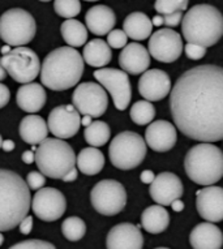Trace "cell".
<instances>
[{
	"label": "cell",
	"mask_w": 223,
	"mask_h": 249,
	"mask_svg": "<svg viewBox=\"0 0 223 249\" xmlns=\"http://www.w3.org/2000/svg\"><path fill=\"white\" fill-rule=\"evenodd\" d=\"M170 225V214L161 205H153L142 212L141 226L149 233H161Z\"/></svg>",
	"instance_id": "27"
},
{
	"label": "cell",
	"mask_w": 223,
	"mask_h": 249,
	"mask_svg": "<svg viewBox=\"0 0 223 249\" xmlns=\"http://www.w3.org/2000/svg\"><path fill=\"white\" fill-rule=\"evenodd\" d=\"M151 198L161 206H170L184 193L182 180L172 172H162L154 178L149 188Z\"/></svg>",
	"instance_id": "16"
},
{
	"label": "cell",
	"mask_w": 223,
	"mask_h": 249,
	"mask_svg": "<svg viewBox=\"0 0 223 249\" xmlns=\"http://www.w3.org/2000/svg\"><path fill=\"white\" fill-rule=\"evenodd\" d=\"M4 243V236H3V233L0 232V247H1V244Z\"/></svg>",
	"instance_id": "52"
},
{
	"label": "cell",
	"mask_w": 223,
	"mask_h": 249,
	"mask_svg": "<svg viewBox=\"0 0 223 249\" xmlns=\"http://www.w3.org/2000/svg\"><path fill=\"white\" fill-rule=\"evenodd\" d=\"M22 160L26 164H32L34 162V151L26 150L22 153Z\"/></svg>",
	"instance_id": "45"
},
{
	"label": "cell",
	"mask_w": 223,
	"mask_h": 249,
	"mask_svg": "<svg viewBox=\"0 0 223 249\" xmlns=\"http://www.w3.org/2000/svg\"><path fill=\"white\" fill-rule=\"evenodd\" d=\"M94 77L112 97L115 107L119 111L127 110L132 99V86L130 76L116 68H102L94 72Z\"/></svg>",
	"instance_id": "12"
},
{
	"label": "cell",
	"mask_w": 223,
	"mask_h": 249,
	"mask_svg": "<svg viewBox=\"0 0 223 249\" xmlns=\"http://www.w3.org/2000/svg\"><path fill=\"white\" fill-rule=\"evenodd\" d=\"M176 140V128L167 120H157L148 125L144 141L146 146H150L154 151L166 153L175 146Z\"/></svg>",
	"instance_id": "19"
},
{
	"label": "cell",
	"mask_w": 223,
	"mask_h": 249,
	"mask_svg": "<svg viewBox=\"0 0 223 249\" xmlns=\"http://www.w3.org/2000/svg\"><path fill=\"white\" fill-rule=\"evenodd\" d=\"M189 243L193 249H221L223 243L222 231L214 223L204 222L192 230Z\"/></svg>",
	"instance_id": "24"
},
{
	"label": "cell",
	"mask_w": 223,
	"mask_h": 249,
	"mask_svg": "<svg viewBox=\"0 0 223 249\" xmlns=\"http://www.w3.org/2000/svg\"><path fill=\"white\" fill-rule=\"evenodd\" d=\"M61 232L69 241H78L85 236L86 225L78 216H69L61 223Z\"/></svg>",
	"instance_id": "33"
},
{
	"label": "cell",
	"mask_w": 223,
	"mask_h": 249,
	"mask_svg": "<svg viewBox=\"0 0 223 249\" xmlns=\"http://www.w3.org/2000/svg\"><path fill=\"white\" fill-rule=\"evenodd\" d=\"M36 33V20L25 9H8L0 16V38L9 47H25L33 41Z\"/></svg>",
	"instance_id": "8"
},
{
	"label": "cell",
	"mask_w": 223,
	"mask_h": 249,
	"mask_svg": "<svg viewBox=\"0 0 223 249\" xmlns=\"http://www.w3.org/2000/svg\"><path fill=\"white\" fill-rule=\"evenodd\" d=\"M146 146L141 136L132 131H126L115 136L109 147L110 160L119 170H133L145 160Z\"/></svg>",
	"instance_id": "7"
},
{
	"label": "cell",
	"mask_w": 223,
	"mask_h": 249,
	"mask_svg": "<svg viewBox=\"0 0 223 249\" xmlns=\"http://www.w3.org/2000/svg\"><path fill=\"white\" fill-rule=\"evenodd\" d=\"M72 106L78 114L90 118H99L109 106V97L97 82H81L72 94Z\"/></svg>",
	"instance_id": "11"
},
{
	"label": "cell",
	"mask_w": 223,
	"mask_h": 249,
	"mask_svg": "<svg viewBox=\"0 0 223 249\" xmlns=\"http://www.w3.org/2000/svg\"><path fill=\"white\" fill-rule=\"evenodd\" d=\"M183 37L188 43L211 47L223 34V16L209 4L193 5L182 18Z\"/></svg>",
	"instance_id": "4"
},
{
	"label": "cell",
	"mask_w": 223,
	"mask_h": 249,
	"mask_svg": "<svg viewBox=\"0 0 223 249\" xmlns=\"http://www.w3.org/2000/svg\"><path fill=\"white\" fill-rule=\"evenodd\" d=\"M54 9L63 18L72 20L81 12V3L77 0H57L54 3Z\"/></svg>",
	"instance_id": "34"
},
{
	"label": "cell",
	"mask_w": 223,
	"mask_h": 249,
	"mask_svg": "<svg viewBox=\"0 0 223 249\" xmlns=\"http://www.w3.org/2000/svg\"><path fill=\"white\" fill-rule=\"evenodd\" d=\"M46 101H47V94L41 84L30 82L20 86V89L17 90V106L29 114L41 111L46 105Z\"/></svg>",
	"instance_id": "23"
},
{
	"label": "cell",
	"mask_w": 223,
	"mask_h": 249,
	"mask_svg": "<svg viewBox=\"0 0 223 249\" xmlns=\"http://www.w3.org/2000/svg\"><path fill=\"white\" fill-rule=\"evenodd\" d=\"M128 37L126 33L120 30V29H112L109 34H107V45L110 49H124L127 46Z\"/></svg>",
	"instance_id": "36"
},
{
	"label": "cell",
	"mask_w": 223,
	"mask_h": 249,
	"mask_svg": "<svg viewBox=\"0 0 223 249\" xmlns=\"http://www.w3.org/2000/svg\"><path fill=\"white\" fill-rule=\"evenodd\" d=\"M155 175L153 174V171H150V170H144V171L141 172V175H140V179H141V181L144 184H151L153 183V180H154Z\"/></svg>",
	"instance_id": "43"
},
{
	"label": "cell",
	"mask_w": 223,
	"mask_h": 249,
	"mask_svg": "<svg viewBox=\"0 0 223 249\" xmlns=\"http://www.w3.org/2000/svg\"><path fill=\"white\" fill-rule=\"evenodd\" d=\"M5 77H7V72L4 71V68L1 66V61H0V82L4 81Z\"/></svg>",
	"instance_id": "50"
},
{
	"label": "cell",
	"mask_w": 223,
	"mask_h": 249,
	"mask_svg": "<svg viewBox=\"0 0 223 249\" xmlns=\"http://www.w3.org/2000/svg\"><path fill=\"white\" fill-rule=\"evenodd\" d=\"M93 208L102 215L112 216L123 212L127 205V192L122 183L116 180H102L90 192Z\"/></svg>",
	"instance_id": "10"
},
{
	"label": "cell",
	"mask_w": 223,
	"mask_h": 249,
	"mask_svg": "<svg viewBox=\"0 0 223 249\" xmlns=\"http://www.w3.org/2000/svg\"><path fill=\"white\" fill-rule=\"evenodd\" d=\"M33 223H34V222H33V216H25L24 219L20 222V225H19V227H20V232L24 233V235H29V233L32 232Z\"/></svg>",
	"instance_id": "42"
},
{
	"label": "cell",
	"mask_w": 223,
	"mask_h": 249,
	"mask_svg": "<svg viewBox=\"0 0 223 249\" xmlns=\"http://www.w3.org/2000/svg\"><path fill=\"white\" fill-rule=\"evenodd\" d=\"M77 168H73L72 171H69L61 180H63V181H67V183H71V181H74V180L77 179Z\"/></svg>",
	"instance_id": "44"
},
{
	"label": "cell",
	"mask_w": 223,
	"mask_h": 249,
	"mask_svg": "<svg viewBox=\"0 0 223 249\" xmlns=\"http://www.w3.org/2000/svg\"><path fill=\"white\" fill-rule=\"evenodd\" d=\"M85 22L88 30L101 37V36L109 34L114 29L116 24V16L110 7L98 4L88 9L85 15Z\"/></svg>",
	"instance_id": "22"
},
{
	"label": "cell",
	"mask_w": 223,
	"mask_h": 249,
	"mask_svg": "<svg viewBox=\"0 0 223 249\" xmlns=\"http://www.w3.org/2000/svg\"><path fill=\"white\" fill-rule=\"evenodd\" d=\"M19 132H20V137L25 142L36 146L47 139L49 128L45 119L41 118L39 115H28L21 120Z\"/></svg>",
	"instance_id": "25"
},
{
	"label": "cell",
	"mask_w": 223,
	"mask_h": 249,
	"mask_svg": "<svg viewBox=\"0 0 223 249\" xmlns=\"http://www.w3.org/2000/svg\"><path fill=\"white\" fill-rule=\"evenodd\" d=\"M0 51H1V53H3V55H5V53H8L9 51H11V49H9V46H3Z\"/></svg>",
	"instance_id": "51"
},
{
	"label": "cell",
	"mask_w": 223,
	"mask_h": 249,
	"mask_svg": "<svg viewBox=\"0 0 223 249\" xmlns=\"http://www.w3.org/2000/svg\"><path fill=\"white\" fill-rule=\"evenodd\" d=\"M85 63L76 49L63 46L53 50L41 66V82L54 91H63L77 85Z\"/></svg>",
	"instance_id": "2"
},
{
	"label": "cell",
	"mask_w": 223,
	"mask_h": 249,
	"mask_svg": "<svg viewBox=\"0 0 223 249\" xmlns=\"http://www.w3.org/2000/svg\"><path fill=\"white\" fill-rule=\"evenodd\" d=\"M119 64L123 72L137 76L148 71L150 66V55L142 45L133 42L127 45L119 55Z\"/></svg>",
	"instance_id": "21"
},
{
	"label": "cell",
	"mask_w": 223,
	"mask_h": 249,
	"mask_svg": "<svg viewBox=\"0 0 223 249\" xmlns=\"http://www.w3.org/2000/svg\"><path fill=\"white\" fill-rule=\"evenodd\" d=\"M155 11L161 16H167L175 12H183L188 8V0H158L155 1Z\"/></svg>",
	"instance_id": "35"
},
{
	"label": "cell",
	"mask_w": 223,
	"mask_h": 249,
	"mask_svg": "<svg viewBox=\"0 0 223 249\" xmlns=\"http://www.w3.org/2000/svg\"><path fill=\"white\" fill-rule=\"evenodd\" d=\"M60 32L68 47H81L88 42V29L78 20H65L61 24Z\"/></svg>",
	"instance_id": "30"
},
{
	"label": "cell",
	"mask_w": 223,
	"mask_h": 249,
	"mask_svg": "<svg viewBox=\"0 0 223 249\" xmlns=\"http://www.w3.org/2000/svg\"><path fill=\"white\" fill-rule=\"evenodd\" d=\"M138 91L148 102L166 98L171 91L170 76L162 70L146 71L138 81Z\"/></svg>",
	"instance_id": "17"
},
{
	"label": "cell",
	"mask_w": 223,
	"mask_h": 249,
	"mask_svg": "<svg viewBox=\"0 0 223 249\" xmlns=\"http://www.w3.org/2000/svg\"><path fill=\"white\" fill-rule=\"evenodd\" d=\"M34 160L43 176L63 179L76 168V154L72 146L63 140L46 139L37 147Z\"/></svg>",
	"instance_id": "6"
},
{
	"label": "cell",
	"mask_w": 223,
	"mask_h": 249,
	"mask_svg": "<svg viewBox=\"0 0 223 249\" xmlns=\"http://www.w3.org/2000/svg\"><path fill=\"white\" fill-rule=\"evenodd\" d=\"M76 164L84 175H97L105 166V155L97 147H85L76 157Z\"/></svg>",
	"instance_id": "29"
},
{
	"label": "cell",
	"mask_w": 223,
	"mask_h": 249,
	"mask_svg": "<svg viewBox=\"0 0 223 249\" xmlns=\"http://www.w3.org/2000/svg\"><path fill=\"white\" fill-rule=\"evenodd\" d=\"M155 118V108L148 101H137L130 107V119L137 125H146Z\"/></svg>",
	"instance_id": "32"
},
{
	"label": "cell",
	"mask_w": 223,
	"mask_h": 249,
	"mask_svg": "<svg viewBox=\"0 0 223 249\" xmlns=\"http://www.w3.org/2000/svg\"><path fill=\"white\" fill-rule=\"evenodd\" d=\"M9 99H11V93H9L8 86L0 82V108H3L8 105Z\"/></svg>",
	"instance_id": "41"
},
{
	"label": "cell",
	"mask_w": 223,
	"mask_h": 249,
	"mask_svg": "<svg viewBox=\"0 0 223 249\" xmlns=\"http://www.w3.org/2000/svg\"><path fill=\"white\" fill-rule=\"evenodd\" d=\"M30 208L41 221L54 222L61 218L65 213L67 200L60 191L46 187L39 189L33 197Z\"/></svg>",
	"instance_id": "14"
},
{
	"label": "cell",
	"mask_w": 223,
	"mask_h": 249,
	"mask_svg": "<svg viewBox=\"0 0 223 249\" xmlns=\"http://www.w3.org/2000/svg\"><path fill=\"white\" fill-rule=\"evenodd\" d=\"M155 249H168V248H165V247H161V248H155Z\"/></svg>",
	"instance_id": "54"
},
{
	"label": "cell",
	"mask_w": 223,
	"mask_h": 249,
	"mask_svg": "<svg viewBox=\"0 0 223 249\" xmlns=\"http://www.w3.org/2000/svg\"><path fill=\"white\" fill-rule=\"evenodd\" d=\"M171 208H172V210L176 213L183 212V209H184V202H183L180 198H179V200L172 201V202H171Z\"/></svg>",
	"instance_id": "46"
},
{
	"label": "cell",
	"mask_w": 223,
	"mask_h": 249,
	"mask_svg": "<svg viewBox=\"0 0 223 249\" xmlns=\"http://www.w3.org/2000/svg\"><path fill=\"white\" fill-rule=\"evenodd\" d=\"M170 110L183 135L200 142L223 139V70L214 64L193 67L170 91Z\"/></svg>",
	"instance_id": "1"
},
{
	"label": "cell",
	"mask_w": 223,
	"mask_h": 249,
	"mask_svg": "<svg viewBox=\"0 0 223 249\" xmlns=\"http://www.w3.org/2000/svg\"><path fill=\"white\" fill-rule=\"evenodd\" d=\"M84 137H85L88 145H92V147L98 149L99 146H103L109 142L110 137H111V129L107 123L101 122V120L92 122V124L85 128Z\"/></svg>",
	"instance_id": "31"
},
{
	"label": "cell",
	"mask_w": 223,
	"mask_h": 249,
	"mask_svg": "<svg viewBox=\"0 0 223 249\" xmlns=\"http://www.w3.org/2000/svg\"><path fill=\"white\" fill-rule=\"evenodd\" d=\"M9 249H56L55 245L45 240H25L12 245Z\"/></svg>",
	"instance_id": "37"
},
{
	"label": "cell",
	"mask_w": 223,
	"mask_h": 249,
	"mask_svg": "<svg viewBox=\"0 0 223 249\" xmlns=\"http://www.w3.org/2000/svg\"><path fill=\"white\" fill-rule=\"evenodd\" d=\"M81 56L84 63H88L90 67L101 68V67H106L111 61L112 51L106 43V41L93 39L86 43Z\"/></svg>",
	"instance_id": "28"
},
{
	"label": "cell",
	"mask_w": 223,
	"mask_h": 249,
	"mask_svg": "<svg viewBox=\"0 0 223 249\" xmlns=\"http://www.w3.org/2000/svg\"><path fill=\"white\" fill-rule=\"evenodd\" d=\"M196 208L205 221L218 223L223 219V189L221 187H206L196 193Z\"/></svg>",
	"instance_id": "18"
},
{
	"label": "cell",
	"mask_w": 223,
	"mask_h": 249,
	"mask_svg": "<svg viewBox=\"0 0 223 249\" xmlns=\"http://www.w3.org/2000/svg\"><path fill=\"white\" fill-rule=\"evenodd\" d=\"M107 249H142L144 236L140 225L120 223L110 230L106 237Z\"/></svg>",
	"instance_id": "20"
},
{
	"label": "cell",
	"mask_w": 223,
	"mask_h": 249,
	"mask_svg": "<svg viewBox=\"0 0 223 249\" xmlns=\"http://www.w3.org/2000/svg\"><path fill=\"white\" fill-rule=\"evenodd\" d=\"M163 24V18H162V16H161V15H157V16H154L153 17V21H151V25H153V26H161V25Z\"/></svg>",
	"instance_id": "48"
},
{
	"label": "cell",
	"mask_w": 223,
	"mask_h": 249,
	"mask_svg": "<svg viewBox=\"0 0 223 249\" xmlns=\"http://www.w3.org/2000/svg\"><path fill=\"white\" fill-rule=\"evenodd\" d=\"M1 143H3V139H1V136H0V149H1Z\"/></svg>",
	"instance_id": "53"
},
{
	"label": "cell",
	"mask_w": 223,
	"mask_h": 249,
	"mask_svg": "<svg viewBox=\"0 0 223 249\" xmlns=\"http://www.w3.org/2000/svg\"><path fill=\"white\" fill-rule=\"evenodd\" d=\"M81 116L72 105H61L51 110L47 120L49 131L55 136V139L67 140L77 135Z\"/></svg>",
	"instance_id": "15"
},
{
	"label": "cell",
	"mask_w": 223,
	"mask_h": 249,
	"mask_svg": "<svg viewBox=\"0 0 223 249\" xmlns=\"http://www.w3.org/2000/svg\"><path fill=\"white\" fill-rule=\"evenodd\" d=\"M1 66L16 82L30 84L37 78L41 71L39 57L29 47H16L0 57Z\"/></svg>",
	"instance_id": "9"
},
{
	"label": "cell",
	"mask_w": 223,
	"mask_h": 249,
	"mask_svg": "<svg viewBox=\"0 0 223 249\" xmlns=\"http://www.w3.org/2000/svg\"><path fill=\"white\" fill-rule=\"evenodd\" d=\"M123 32L133 41H145L153 32L151 20L142 12L130 13L124 20Z\"/></svg>",
	"instance_id": "26"
},
{
	"label": "cell",
	"mask_w": 223,
	"mask_h": 249,
	"mask_svg": "<svg viewBox=\"0 0 223 249\" xmlns=\"http://www.w3.org/2000/svg\"><path fill=\"white\" fill-rule=\"evenodd\" d=\"M1 147L4 149V151H12L15 149V142H13L12 140H5L1 143Z\"/></svg>",
	"instance_id": "47"
},
{
	"label": "cell",
	"mask_w": 223,
	"mask_h": 249,
	"mask_svg": "<svg viewBox=\"0 0 223 249\" xmlns=\"http://www.w3.org/2000/svg\"><path fill=\"white\" fill-rule=\"evenodd\" d=\"M163 18V24L168 26L170 28H175V26H178L180 22H182L183 18V12H175L171 13V15H167V16H162Z\"/></svg>",
	"instance_id": "40"
},
{
	"label": "cell",
	"mask_w": 223,
	"mask_h": 249,
	"mask_svg": "<svg viewBox=\"0 0 223 249\" xmlns=\"http://www.w3.org/2000/svg\"><path fill=\"white\" fill-rule=\"evenodd\" d=\"M183 50H184L188 59H192V60H200L206 55V49L205 47L192 45V43H187L186 46H183Z\"/></svg>",
	"instance_id": "39"
},
{
	"label": "cell",
	"mask_w": 223,
	"mask_h": 249,
	"mask_svg": "<svg viewBox=\"0 0 223 249\" xmlns=\"http://www.w3.org/2000/svg\"><path fill=\"white\" fill-rule=\"evenodd\" d=\"M188 178L200 185H213L222 179V150L213 143L201 142L191 147L184 158Z\"/></svg>",
	"instance_id": "5"
},
{
	"label": "cell",
	"mask_w": 223,
	"mask_h": 249,
	"mask_svg": "<svg viewBox=\"0 0 223 249\" xmlns=\"http://www.w3.org/2000/svg\"><path fill=\"white\" fill-rule=\"evenodd\" d=\"M30 189L17 172L0 168V232L11 231L28 215Z\"/></svg>",
	"instance_id": "3"
},
{
	"label": "cell",
	"mask_w": 223,
	"mask_h": 249,
	"mask_svg": "<svg viewBox=\"0 0 223 249\" xmlns=\"http://www.w3.org/2000/svg\"><path fill=\"white\" fill-rule=\"evenodd\" d=\"M26 185H28L29 189H33V191H39L46 185V178L42 175L41 172L32 171L29 172L28 176H26Z\"/></svg>",
	"instance_id": "38"
},
{
	"label": "cell",
	"mask_w": 223,
	"mask_h": 249,
	"mask_svg": "<svg viewBox=\"0 0 223 249\" xmlns=\"http://www.w3.org/2000/svg\"><path fill=\"white\" fill-rule=\"evenodd\" d=\"M149 55L161 63H172L183 53V41L180 34L171 29H159L150 36Z\"/></svg>",
	"instance_id": "13"
},
{
	"label": "cell",
	"mask_w": 223,
	"mask_h": 249,
	"mask_svg": "<svg viewBox=\"0 0 223 249\" xmlns=\"http://www.w3.org/2000/svg\"><path fill=\"white\" fill-rule=\"evenodd\" d=\"M80 124H81V125H85L86 128L88 125L92 124V118H90V116H82L81 120H80Z\"/></svg>",
	"instance_id": "49"
}]
</instances>
